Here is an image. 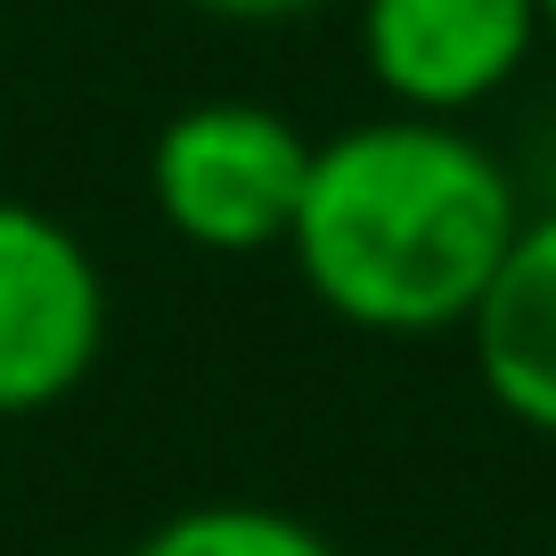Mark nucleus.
<instances>
[{
    "label": "nucleus",
    "instance_id": "1",
    "mask_svg": "<svg viewBox=\"0 0 556 556\" xmlns=\"http://www.w3.org/2000/svg\"><path fill=\"white\" fill-rule=\"evenodd\" d=\"M516 229L523 197L467 123L368 115L312 148L287 262L361 336H458Z\"/></svg>",
    "mask_w": 556,
    "mask_h": 556
},
{
    "label": "nucleus",
    "instance_id": "2",
    "mask_svg": "<svg viewBox=\"0 0 556 556\" xmlns=\"http://www.w3.org/2000/svg\"><path fill=\"white\" fill-rule=\"evenodd\" d=\"M312 148L319 139L270 99H197L148 139V205L180 245L213 262L287 254Z\"/></svg>",
    "mask_w": 556,
    "mask_h": 556
},
{
    "label": "nucleus",
    "instance_id": "3",
    "mask_svg": "<svg viewBox=\"0 0 556 556\" xmlns=\"http://www.w3.org/2000/svg\"><path fill=\"white\" fill-rule=\"evenodd\" d=\"M106 270L58 213L0 197V417H41L106 352Z\"/></svg>",
    "mask_w": 556,
    "mask_h": 556
},
{
    "label": "nucleus",
    "instance_id": "4",
    "mask_svg": "<svg viewBox=\"0 0 556 556\" xmlns=\"http://www.w3.org/2000/svg\"><path fill=\"white\" fill-rule=\"evenodd\" d=\"M361 66L393 115L467 123L540 50V0H361Z\"/></svg>",
    "mask_w": 556,
    "mask_h": 556
},
{
    "label": "nucleus",
    "instance_id": "5",
    "mask_svg": "<svg viewBox=\"0 0 556 556\" xmlns=\"http://www.w3.org/2000/svg\"><path fill=\"white\" fill-rule=\"evenodd\" d=\"M458 336L475 352L491 409L556 442V213H523L516 245Z\"/></svg>",
    "mask_w": 556,
    "mask_h": 556
},
{
    "label": "nucleus",
    "instance_id": "6",
    "mask_svg": "<svg viewBox=\"0 0 556 556\" xmlns=\"http://www.w3.org/2000/svg\"><path fill=\"white\" fill-rule=\"evenodd\" d=\"M123 556H336V540L270 500H197L148 523Z\"/></svg>",
    "mask_w": 556,
    "mask_h": 556
},
{
    "label": "nucleus",
    "instance_id": "7",
    "mask_svg": "<svg viewBox=\"0 0 556 556\" xmlns=\"http://www.w3.org/2000/svg\"><path fill=\"white\" fill-rule=\"evenodd\" d=\"M189 9H205V17H222V25H287V17L328 9V0H189Z\"/></svg>",
    "mask_w": 556,
    "mask_h": 556
},
{
    "label": "nucleus",
    "instance_id": "8",
    "mask_svg": "<svg viewBox=\"0 0 556 556\" xmlns=\"http://www.w3.org/2000/svg\"><path fill=\"white\" fill-rule=\"evenodd\" d=\"M540 25H548V34H556V0H540Z\"/></svg>",
    "mask_w": 556,
    "mask_h": 556
}]
</instances>
